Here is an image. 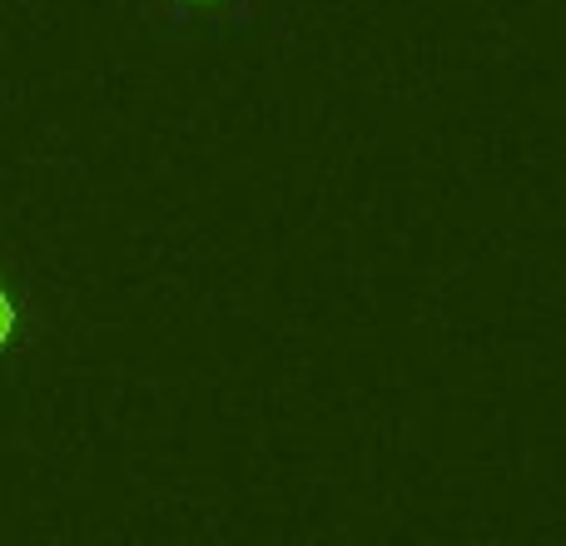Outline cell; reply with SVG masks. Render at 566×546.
<instances>
[{"mask_svg": "<svg viewBox=\"0 0 566 546\" xmlns=\"http://www.w3.org/2000/svg\"><path fill=\"white\" fill-rule=\"evenodd\" d=\"M139 20L165 45H239L259 35L274 0H135Z\"/></svg>", "mask_w": 566, "mask_h": 546, "instance_id": "1", "label": "cell"}, {"mask_svg": "<svg viewBox=\"0 0 566 546\" xmlns=\"http://www.w3.org/2000/svg\"><path fill=\"white\" fill-rule=\"evenodd\" d=\"M40 333H45V308H40L35 269L25 264L15 244L0 239V392H10L25 378Z\"/></svg>", "mask_w": 566, "mask_h": 546, "instance_id": "2", "label": "cell"}]
</instances>
